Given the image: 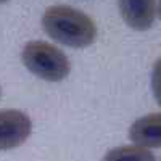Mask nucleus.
I'll return each mask as SVG.
<instances>
[{
	"label": "nucleus",
	"mask_w": 161,
	"mask_h": 161,
	"mask_svg": "<svg viewBox=\"0 0 161 161\" xmlns=\"http://www.w3.org/2000/svg\"><path fill=\"white\" fill-rule=\"evenodd\" d=\"M42 28L48 37L73 48L92 45L98 34L95 21L69 5L48 7L42 16Z\"/></svg>",
	"instance_id": "1"
},
{
	"label": "nucleus",
	"mask_w": 161,
	"mask_h": 161,
	"mask_svg": "<svg viewBox=\"0 0 161 161\" xmlns=\"http://www.w3.org/2000/svg\"><path fill=\"white\" fill-rule=\"evenodd\" d=\"M21 61L28 71L48 82H60L71 73L68 57L45 40H31L26 44L21 52Z\"/></svg>",
	"instance_id": "2"
},
{
	"label": "nucleus",
	"mask_w": 161,
	"mask_h": 161,
	"mask_svg": "<svg viewBox=\"0 0 161 161\" xmlns=\"http://www.w3.org/2000/svg\"><path fill=\"white\" fill-rule=\"evenodd\" d=\"M32 132L31 118L19 110H0V152L21 147Z\"/></svg>",
	"instance_id": "3"
},
{
	"label": "nucleus",
	"mask_w": 161,
	"mask_h": 161,
	"mask_svg": "<svg viewBox=\"0 0 161 161\" xmlns=\"http://www.w3.org/2000/svg\"><path fill=\"white\" fill-rule=\"evenodd\" d=\"M124 23L136 31H147L153 26L156 15L155 0H118Z\"/></svg>",
	"instance_id": "4"
},
{
	"label": "nucleus",
	"mask_w": 161,
	"mask_h": 161,
	"mask_svg": "<svg viewBox=\"0 0 161 161\" xmlns=\"http://www.w3.org/2000/svg\"><path fill=\"white\" fill-rule=\"evenodd\" d=\"M129 139L143 148L161 147V113H150L136 119L129 127Z\"/></svg>",
	"instance_id": "5"
},
{
	"label": "nucleus",
	"mask_w": 161,
	"mask_h": 161,
	"mask_svg": "<svg viewBox=\"0 0 161 161\" xmlns=\"http://www.w3.org/2000/svg\"><path fill=\"white\" fill-rule=\"evenodd\" d=\"M102 161H156V158L148 148L139 145H123L108 150Z\"/></svg>",
	"instance_id": "6"
},
{
	"label": "nucleus",
	"mask_w": 161,
	"mask_h": 161,
	"mask_svg": "<svg viewBox=\"0 0 161 161\" xmlns=\"http://www.w3.org/2000/svg\"><path fill=\"white\" fill-rule=\"evenodd\" d=\"M152 90L156 103L161 106V57L155 61L152 69Z\"/></svg>",
	"instance_id": "7"
},
{
	"label": "nucleus",
	"mask_w": 161,
	"mask_h": 161,
	"mask_svg": "<svg viewBox=\"0 0 161 161\" xmlns=\"http://www.w3.org/2000/svg\"><path fill=\"white\" fill-rule=\"evenodd\" d=\"M156 13H158V16L161 19V0H158V5H156Z\"/></svg>",
	"instance_id": "8"
},
{
	"label": "nucleus",
	"mask_w": 161,
	"mask_h": 161,
	"mask_svg": "<svg viewBox=\"0 0 161 161\" xmlns=\"http://www.w3.org/2000/svg\"><path fill=\"white\" fill-rule=\"evenodd\" d=\"M5 2H8V0H0V3H5Z\"/></svg>",
	"instance_id": "9"
}]
</instances>
